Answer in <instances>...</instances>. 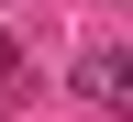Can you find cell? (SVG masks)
Wrapping results in <instances>:
<instances>
[{
	"instance_id": "obj_1",
	"label": "cell",
	"mask_w": 133,
	"mask_h": 122,
	"mask_svg": "<svg viewBox=\"0 0 133 122\" xmlns=\"http://www.w3.org/2000/svg\"><path fill=\"white\" fill-rule=\"evenodd\" d=\"M122 89H133V56L122 44H89V56H78V100H89V111H122Z\"/></svg>"
},
{
	"instance_id": "obj_2",
	"label": "cell",
	"mask_w": 133,
	"mask_h": 122,
	"mask_svg": "<svg viewBox=\"0 0 133 122\" xmlns=\"http://www.w3.org/2000/svg\"><path fill=\"white\" fill-rule=\"evenodd\" d=\"M33 67H22V44H11V33H0V89H22Z\"/></svg>"
}]
</instances>
